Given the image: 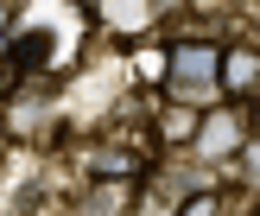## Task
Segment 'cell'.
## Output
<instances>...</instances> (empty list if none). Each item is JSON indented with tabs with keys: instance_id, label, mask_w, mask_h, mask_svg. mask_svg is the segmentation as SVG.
<instances>
[{
	"instance_id": "cell-1",
	"label": "cell",
	"mask_w": 260,
	"mask_h": 216,
	"mask_svg": "<svg viewBox=\"0 0 260 216\" xmlns=\"http://www.w3.org/2000/svg\"><path fill=\"white\" fill-rule=\"evenodd\" d=\"M222 51L216 45H178L172 57H165V89H172V102H184V108H197V102H216L222 96Z\"/></svg>"
},
{
	"instance_id": "cell-4",
	"label": "cell",
	"mask_w": 260,
	"mask_h": 216,
	"mask_svg": "<svg viewBox=\"0 0 260 216\" xmlns=\"http://www.w3.org/2000/svg\"><path fill=\"white\" fill-rule=\"evenodd\" d=\"M210 210H222V197H216V191H197V197H184V216H210Z\"/></svg>"
},
{
	"instance_id": "cell-5",
	"label": "cell",
	"mask_w": 260,
	"mask_h": 216,
	"mask_svg": "<svg viewBox=\"0 0 260 216\" xmlns=\"http://www.w3.org/2000/svg\"><path fill=\"white\" fill-rule=\"evenodd\" d=\"M248 165H254V172H260V146H254V152H248Z\"/></svg>"
},
{
	"instance_id": "cell-3",
	"label": "cell",
	"mask_w": 260,
	"mask_h": 216,
	"mask_svg": "<svg viewBox=\"0 0 260 216\" xmlns=\"http://www.w3.org/2000/svg\"><path fill=\"white\" fill-rule=\"evenodd\" d=\"M222 96H260V51H248V45H229L222 51Z\"/></svg>"
},
{
	"instance_id": "cell-2",
	"label": "cell",
	"mask_w": 260,
	"mask_h": 216,
	"mask_svg": "<svg viewBox=\"0 0 260 216\" xmlns=\"http://www.w3.org/2000/svg\"><path fill=\"white\" fill-rule=\"evenodd\" d=\"M190 140H197L203 159H229V152L241 146V121H235L229 108H210V114H203V127H197Z\"/></svg>"
}]
</instances>
